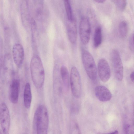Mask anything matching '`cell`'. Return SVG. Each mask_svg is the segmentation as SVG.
Here are the masks:
<instances>
[{
    "label": "cell",
    "instance_id": "26",
    "mask_svg": "<svg viewBox=\"0 0 134 134\" xmlns=\"http://www.w3.org/2000/svg\"><path fill=\"white\" fill-rule=\"evenodd\" d=\"M133 116H134V104L133 105Z\"/></svg>",
    "mask_w": 134,
    "mask_h": 134
},
{
    "label": "cell",
    "instance_id": "15",
    "mask_svg": "<svg viewBox=\"0 0 134 134\" xmlns=\"http://www.w3.org/2000/svg\"><path fill=\"white\" fill-rule=\"evenodd\" d=\"M124 132L126 134H134V122L133 119L129 116H126L123 124Z\"/></svg>",
    "mask_w": 134,
    "mask_h": 134
},
{
    "label": "cell",
    "instance_id": "18",
    "mask_svg": "<svg viewBox=\"0 0 134 134\" xmlns=\"http://www.w3.org/2000/svg\"><path fill=\"white\" fill-rule=\"evenodd\" d=\"M119 34L122 38H125L127 36L128 32V25L127 22L124 21L121 22L118 26Z\"/></svg>",
    "mask_w": 134,
    "mask_h": 134
},
{
    "label": "cell",
    "instance_id": "1",
    "mask_svg": "<svg viewBox=\"0 0 134 134\" xmlns=\"http://www.w3.org/2000/svg\"><path fill=\"white\" fill-rule=\"evenodd\" d=\"M49 124L48 111L46 107L40 105L35 113L33 122V132L34 134L47 133Z\"/></svg>",
    "mask_w": 134,
    "mask_h": 134
},
{
    "label": "cell",
    "instance_id": "21",
    "mask_svg": "<svg viewBox=\"0 0 134 134\" xmlns=\"http://www.w3.org/2000/svg\"><path fill=\"white\" fill-rule=\"evenodd\" d=\"M73 124L71 127L72 132H76V133H77H77H79L80 131L78 124L76 122H73Z\"/></svg>",
    "mask_w": 134,
    "mask_h": 134
},
{
    "label": "cell",
    "instance_id": "10",
    "mask_svg": "<svg viewBox=\"0 0 134 134\" xmlns=\"http://www.w3.org/2000/svg\"><path fill=\"white\" fill-rule=\"evenodd\" d=\"M20 82L18 80L13 79L9 87V99L13 103H17L18 101L20 89Z\"/></svg>",
    "mask_w": 134,
    "mask_h": 134
},
{
    "label": "cell",
    "instance_id": "5",
    "mask_svg": "<svg viewBox=\"0 0 134 134\" xmlns=\"http://www.w3.org/2000/svg\"><path fill=\"white\" fill-rule=\"evenodd\" d=\"M111 63L116 79L122 81L123 78V64L119 52L116 49H113L110 53Z\"/></svg>",
    "mask_w": 134,
    "mask_h": 134
},
{
    "label": "cell",
    "instance_id": "22",
    "mask_svg": "<svg viewBox=\"0 0 134 134\" xmlns=\"http://www.w3.org/2000/svg\"><path fill=\"white\" fill-rule=\"evenodd\" d=\"M129 41L130 49L132 51H134V34H133L130 37Z\"/></svg>",
    "mask_w": 134,
    "mask_h": 134
},
{
    "label": "cell",
    "instance_id": "9",
    "mask_svg": "<svg viewBox=\"0 0 134 134\" xmlns=\"http://www.w3.org/2000/svg\"><path fill=\"white\" fill-rule=\"evenodd\" d=\"M13 59L16 65L19 68L22 65L24 57V51L22 45L19 43H16L12 49Z\"/></svg>",
    "mask_w": 134,
    "mask_h": 134
},
{
    "label": "cell",
    "instance_id": "23",
    "mask_svg": "<svg viewBox=\"0 0 134 134\" xmlns=\"http://www.w3.org/2000/svg\"><path fill=\"white\" fill-rule=\"evenodd\" d=\"M130 77L131 81L134 83V71L131 73Z\"/></svg>",
    "mask_w": 134,
    "mask_h": 134
},
{
    "label": "cell",
    "instance_id": "7",
    "mask_svg": "<svg viewBox=\"0 0 134 134\" xmlns=\"http://www.w3.org/2000/svg\"><path fill=\"white\" fill-rule=\"evenodd\" d=\"M91 26L88 19L85 17L82 18L79 25V32L80 40L84 45L89 41L91 36Z\"/></svg>",
    "mask_w": 134,
    "mask_h": 134
},
{
    "label": "cell",
    "instance_id": "14",
    "mask_svg": "<svg viewBox=\"0 0 134 134\" xmlns=\"http://www.w3.org/2000/svg\"><path fill=\"white\" fill-rule=\"evenodd\" d=\"M32 99L31 86L30 83L27 82L25 86L23 94L24 104L25 107L27 109L30 108Z\"/></svg>",
    "mask_w": 134,
    "mask_h": 134
},
{
    "label": "cell",
    "instance_id": "8",
    "mask_svg": "<svg viewBox=\"0 0 134 134\" xmlns=\"http://www.w3.org/2000/svg\"><path fill=\"white\" fill-rule=\"evenodd\" d=\"M97 70L99 77L103 82H106L109 80L111 76L110 69L105 59L102 58L99 60Z\"/></svg>",
    "mask_w": 134,
    "mask_h": 134
},
{
    "label": "cell",
    "instance_id": "4",
    "mask_svg": "<svg viewBox=\"0 0 134 134\" xmlns=\"http://www.w3.org/2000/svg\"><path fill=\"white\" fill-rule=\"evenodd\" d=\"M70 84L71 91L73 96L78 98L81 92V84L79 73L75 67L72 66L71 70Z\"/></svg>",
    "mask_w": 134,
    "mask_h": 134
},
{
    "label": "cell",
    "instance_id": "3",
    "mask_svg": "<svg viewBox=\"0 0 134 134\" xmlns=\"http://www.w3.org/2000/svg\"><path fill=\"white\" fill-rule=\"evenodd\" d=\"M82 63L88 76L92 81H95L97 77V70L96 63L91 54L85 50L82 54Z\"/></svg>",
    "mask_w": 134,
    "mask_h": 134
},
{
    "label": "cell",
    "instance_id": "25",
    "mask_svg": "<svg viewBox=\"0 0 134 134\" xmlns=\"http://www.w3.org/2000/svg\"><path fill=\"white\" fill-rule=\"evenodd\" d=\"M118 131L117 130H116L113 132H111L109 133L110 134H118L119 133Z\"/></svg>",
    "mask_w": 134,
    "mask_h": 134
},
{
    "label": "cell",
    "instance_id": "24",
    "mask_svg": "<svg viewBox=\"0 0 134 134\" xmlns=\"http://www.w3.org/2000/svg\"><path fill=\"white\" fill-rule=\"evenodd\" d=\"M95 2L99 3H102L105 2L106 0H94Z\"/></svg>",
    "mask_w": 134,
    "mask_h": 134
},
{
    "label": "cell",
    "instance_id": "13",
    "mask_svg": "<svg viewBox=\"0 0 134 134\" xmlns=\"http://www.w3.org/2000/svg\"><path fill=\"white\" fill-rule=\"evenodd\" d=\"M21 17L23 24L27 26L30 23L31 19L29 10L28 2L27 0H22L20 4Z\"/></svg>",
    "mask_w": 134,
    "mask_h": 134
},
{
    "label": "cell",
    "instance_id": "16",
    "mask_svg": "<svg viewBox=\"0 0 134 134\" xmlns=\"http://www.w3.org/2000/svg\"><path fill=\"white\" fill-rule=\"evenodd\" d=\"M61 78L65 87L68 90L69 87L70 78L68 71L67 67L65 66H62L60 69Z\"/></svg>",
    "mask_w": 134,
    "mask_h": 134
},
{
    "label": "cell",
    "instance_id": "17",
    "mask_svg": "<svg viewBox=\"0 0 134 134\" xmlns=\"http://www.w3.org/2000/svg\"><path fill=\"white\" fill-rule=\"evenodd\" d=\"M102 41V31L101 27L97 26L95 29L93 36V44L95 48L98 47Z\"/></svg>",
    "mask_w": 134,
    "mask_h": 134
},
{
    "label": "cell",
    "instance_id": "11",
    "mask_svg": "<svg viewBox=\"0 0 134 134\" xmlns=\"http://www.w3.org/2000/svg\"><path fill=\"white\" fill-rule=\"evenodd\" d=\"M66 26L69 40L71 43L74 44L76 42L77 37V24L75 19L73 18L71 20H68Z\"/></svg>",
    "mask_w": 134,
    "mask_h": 134
},
{
    "label": "cell",
    "instance_id": "12",
    "mask_svg": "<svg viewBox=\"0 0 134 134\" xmlns=\"http://www.w3.org/2000/svg\"><path fill=\"white\" fill-rule=\"evenodd\" d=\"M95 94L97 98L103 102L110 100L112 97V94L109 90L106 87L99 85L95 88Z\"/></svg>",
    "mask_w": 134,
    "mask_h": 134
},
{
    "label": "cell",
    "instance_id": "6",
    "mask_svg": "<svg viewBox=\"0 0 134 134\" xmlns=\"http://www.w3.org/2000/svg\"><path fill=\"white\" fill-rule=\"evenodd\" d=\"M0 131L3 134H8L10 125V115L8 108L4 102L0 106Z\"/></svg>",
    "mask_w": 134,
    "mask_h": 134
},
{
    "label": "cell",
    "instance_id": "2",
    "mask_svg": "<svg viewBox=\"0 0 134 134\" xmlns=\"http://www.w3.org/2000/svg\"><path fill=\"white\" fill-rule=\"evenodd\" d=\"M30 70L33 82L37 88L43 86L45 78V72L41 60L36 54L33 56L30 63Z\"/></svg>",
    "mask_w": 134,
    "mask_h": 134
},
{
    "label": "cell",
    "instance_id": "20",
    "mask_svg": "<svg viewBox=\"0 0 134 134\" xmlns=\"http://www.w3.org/2000/svg\"><path fill=\"white\" fill-rule=\"evenodd\" d=\"M115 3L118 8L121 10L125 9L126 5V0H115Z\"/></svg>",
    "mask_w": 134,
    "mask_h": 134
},
{
    "label": "cell",
    "instance_id": "19",
    "mask_svg": "<svg viewBox=\"0 0 134 134\" xmlns=\"http://www.w3.org/2000/svg\"><path fill=\"white\" fill-rule=\"evenodd\" d=\"M68 20H71L72 17V10L70 0H63Z\"/></svg>",
    "mask_w": 134,
    "mask_h": 134
}]
</instances>
